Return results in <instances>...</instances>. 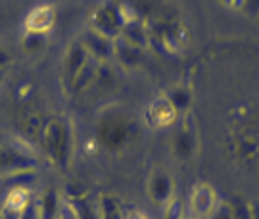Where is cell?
Masks as SVG:
<instances>
[{
	"mask_svg": "<svg viewBox=\"0 0 259 219\" xmlns=\"http://www.w3.org/2000/svg\"><path fill=\"white\" fill-rule=\"evenodd\" d=\"M248 210H250V219H259V198L248 202Z\"/></svg>",
	"mask_w": 259,
	"mask_h": 219,
	"instance_id": "obj_20",
	"label": "cell"
},
{
	"mask_svg": "<svg viewBox=\"0 0 259 219\" xmlns=\"http://www.w3.org/2000/svg\"><path fill=\"white\" fill-rule=\"evenodd\" d=\"M4 213V194L0 192V215Z\"/></svg>",
	"mask_w": 259,
	"mask_h": 219,
	"instance_id": "obj_24",
	"label": "cell"
},
{
	"mask_svg": "<svg viewBox=\"0 0 259 219\" xmlns=\"http://www.w3.org/2000/svg\"><path fill=\"white\" fill-rule=\"evenodd\" d=\"M65 206L75 213L77 219H100L98 217V204L93 202L89 192L67 189L64 192Z\"/></svg>",
	"mask_w": 259,
	"mask_h": 219,
	"instance_id": "obj_10",
	"label": "cell"
},
{
	"mask_svg": "<svg viewBox=\"0 0 259 219\" xmlns=\"http://www.w3.org/2000/svg\"><path fill=\"white\" fill-rule=\"evenodd\" d=\"M169 102L175 106V110L179 112V116H186L190 112V106H192V92L188 87L185 85H175L171 87L165 94Z\"/></svg>",
	"mask_w": 259,
	"mask_h": 219,
	"instance_id": "obj_15",
	"label": "cell"
},
{
	"mask_svg": "<svg viewBox=\"0 0 259 219\" xmlns=\"http://www.w3.org/2000/svg\"><path fill=\"white\" fill-rule=\"evenodd\" d=\"M186 219H194V217H186Z\"/></svg>",
	"mask_w": 259,
	"mask_h": 219,
	"instance_id": "obj_26",
	"label": "cell"
},
{
	"mask_svg": "<svg viewBox=\"0 0 259 219\" xmlns=\"http://www.w3.org/2000/svg\"><path fill=\"white\" fill-rule=\"evenodd\" d=\"M146 194H148L152 204H156L159 208L165 206L177 194V182L173 173L165 167L154 169L148 177V182H146Z\"/></svg>",
	"mask_w": 259,
	"mask_h": 219,
	"instance_id": "obj_5",
	"label": "cell"
},
{
	"mask_svg": "<svg viewBox=\"0 0 259 219\" xmlns=\"http://www.w3.org/2000/svg\"><path fill=\"white\" fill-rule=\"evenodd\" d=\"M221 206V198L217 189L207 181H198L190 187L186 196V210L188 217L194 219H211L215 211Z\"/></svg>",
	"mask_w": 259,
	"mask_h": 219,
	"instance_id": "obj_3",
	"label": "cell"
},
{
	"mask_svg": "<svg viewBox=\"0 0 259 219\" xmlns=\"http://www.w3.org/2000/svg\"><path fill=\"white\" fill-rule=\"evenodd\" d=\"M179 119V112L175 110V106L169 102L167 96H157L148 104V108L144 110V123L150 129H161L173 127Z\"/></svg>",
	"mask_w": 259,
	"mask_h": 219,
	"instance_id": "obj_8",
	"label": "cell"
},
{
	"mask_svg": "<svg viewBox=\"0 0 259 219\" xmlns=\"http://www.w3.org/2000/svg\"><path fill=\"white\" fill-rule=\"evenodd\" d=\"M113 43L115 41H110V39H104V36L96 35L93 31H89V35L83 39V45L87 46V50L91 52L96 62H108V58L113 54Z\"/></svg>",
	"mask_w": 259,
	"mask_h": 219,
	"instance_id": "obj_13",
	"label": "cell"
},
{
	"mask_svg": "<svg viewBox=\"0 0 259 219\" xmlns=\"http://www.w3.org/2000/svg\"><path fill=\"white\" fill-rule=\"evenodd\" d=\"M42 125H45V121L38 118L37 114H29L19 121V127L23 131V135H27L29 138L38 140V142H40V135H42Z\"/></svg>",
	"mask_w": 259,
	"mask_h": 219,
	"instance_id": "obj_17",
	"label": "cell"
},
{
	"mask_svg": "<svg viewBox=\"0 0 259 219\" xmlns=\"http://www.w3.org/2000/svg\"><path fill=\"white\" fill-rule=\"evenodd\" d=\"M96 204H98V217L100 219H123V215H125L121 200L111 192L98 194Z\"/></svg>",
	"mask_w": 259,
	"mask_h": 219,
	"instance_id": "obj_14",
	"label": "cell"
},
{
	"mask_svg": "<svg viewBox=\"0 0 259 219\" xmlns=\"http://www.w3.org/2000/svg\"><path fill=\"white\" fill-rule=\"evenodd\" d=\"M123 219H150V217L146 215V213H142V211H139V210H131V211H125Z\"/></svg>",
	"mask_w": 259,
	"mask_h": 219,
	"instance_id": "obj_21",
	"label": "cell"
},
{
	"mask_svg": "<svg viewBox=\"0 0 259 219\" xmlns=\"http://www.w3.org/2000/svg\"><path fill=\"white\" fill-rule=\"evenodd\" d=\"M40 144L45 148V154L50 160V164L67 169L73 154V129L71 123L65 118H50L42 125Z\"/></svg>",
	"mask_w": 259,
	"mask_h": 219,
	"instance_id": "obj_1",
	"label": "cell"
},
{
	"mask_svg": "<svg viewBox=\"0 0 259 219\" xmlns=\"http://www.w3.org/2000/svg\"><path fill=\"white\" fill-rule=\"evenodd\" d=\"M31 204V191L27 187H12L8 192H4V210L12 213H23L27 211Z\"/></svg>",
	"mask_w": 259,
	"mask_h": 219,
	"instance_id": "obj_12",
	"label": "cell"
},
{
	"mask_svg": "<svg viewBox=\"0 0 259 219\" xmlns=\"http://www.w3.org/2000/svg\"><path fill=\"white\" fill-rule=\"evenodd\" d=\"M127 135H129V125H127L125 118H121V116L108 114L98 123V140H100V144L110 150H117L125 144Z\"/></svg>",
	"mask_w": 259,
	"mask_h": 219,
	"instance_id": "obj_7",
	"label": "cell"
},
{
	"mask_svg": "<svg viewBox=\"0 0 259 219\" xmlns=\"http://www.w3.org/2000/svg\"><path fill=\"white\" fill-rule=\"evenodd\" d=\"M188 210H186V200L181 196H173L165 206H161V219H186Z\"/></svg>",
	"mask_w": 259,
	"mask_h": 219,
	"instance_id": "obj_16",
	"label": "cell"
},
{
	"mask_svg": "<svg viewBox=\"0 0 259 219\" xmlns=\"http://www.w3.org/2000/svg\"><path fill=\"white\" fill-rule=\"evenodd\" d=\"M47 45V35H33V33H25L23 41H21V48L27 54H37Z\"/></svg>",
	"mask_w": 259,
	"mask_h": 219,
	"instance_id": "obj_18",
	"label": "cell"
},
{
	"mask_svg": "<svg viewBox=\"0 0 259 219\" xmlns=\"http://www.w3.org/2000/svg\"><path fill=\"white\" fill-rule=\"evenodd\" d=\"M6 75H8V69H6V71H0V87H2V83L6 79Z\"/></svg>",
	"mask_w": 259,
	"mask_h": 219,
	"instance_id": "obj_25",
	"label": "cell"
},
{
	"mask_svg": "<svg viewBox=\"0 0 259 219\" xmlns=\"http://www.w3.org/2000/svg\"><path fill=\"white\" fill-rule=\"evenodd\" d=\"M56 23V10L52 4H38L29 12L23 19L25 33L33 35H48Z\"/></svg>",
	"mask_w": 259,
	"mask_h": 219,
	"instance_id": "obj_9",
	"label": "cell"
},
{
	"mask_svg": "<svg viewBox=\"0 0 259 219\" xmlns=\"http://www.w3.org/2000/svg\"><path fill=\"white\" fill-rule=\"evenodd\" d=\"M133 16L127 14L125 6L119 4H102L98 8L93 10L91 14V31L96 35L110 39V41H117L123 33L125 25L133 21Z\"/></svg>",
	"mask_w": 259,
	"mask_h": 219,
	"instance_id": "obj_2",
	"label": "cell"
},
{
	"mask_svg": "<svg viewBox=\"0 0 259 219\" xmlns=\"http://www.w3.org/2000/svg\"><path fill=\"white\" fill-rule=\"evenodd\" d=\"M64 191L56 187H48L40 192V196L33 206H35L38 219H58L64 210Z\"/></svg>",
	"mask_w": 259,
	"mask_h": 219,
	"instance_id": "obj_11",
	"label": "cell"
},
{
	"mask_svg": "<svg viewBox=\"0 0 259 219\" xmlns=\"http://www.w3.org/2000/svg\"><path fill=\"white\" fill-rule=\"evenodd\" d=\"M198 150V129L190 114H186L173 133V152L179 160L188 162Z\"/></svg>",
	"mask_w": 259,
	"mask_h": 219,
	"instance_id": "obj_6",
	"label": "cell"
},
{
	"mask_svg": "<svg viewBox=\"0 0 259 219\" xmlns=\"http://www.w3.org/2000/svg\"><path fill=\"white\" fill-rule=\"evenodd\" d=\"M35 169H37V160L23 146L0 142V175L16 177V175L33 173Z\"/></svg>",
	"mask_w": 259,
	"mask_h": 219,
	"instance_id": "obj_4",
	"label": "cell"
},
{
	"mask_svg": "<svg viewBox=\"0 0 259 219\" xmlns=\"http://www.w3.org/2000/svg\"><path fill=\"white\" fill-rule=\"evenodd\" d=\"M0 219H21V215H19V213H12V211L4 210V213L0 215Z\"/></svg>",
	"mask_w": 259,
	"mask_h": 219,
	"instance_id": "obj_23",
	"label": "cell"
},
{
	"mask_svg": "<svg viewBox=\"0 0 259 219\" xmlns=\"http://www.w3.org/2000/svg\"><path fill=\"white\" fill-rule=\"evenodd\" d=\"M58 219H77V217H75V213L65 206V202H64V210H62V213H60Z\"/></svg>",
	"mask_w": 259,
	"mask_h": 219,
	"instance_id": "obj_22",
	"label": "cell"
},
{
	"mask_svg": "<svg viewBox=\"0 0 259 219\" xmlns=\"http://www.w3.org/2000/svg\"><path fill=\"white\" fill-rule=\"evenodd\" d=\"M14 56H12V52L10 50H6V48H0V71H6V69H10V65L14 64Z\"/></svg>",
	"mask_w": 259,
	"mask_h": 219,
	"instance_id": "obj_19",
	"label": "cell"
}]
</instances>
